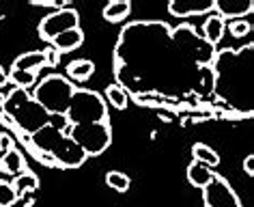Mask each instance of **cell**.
<instances>
[{
    "label": "cell",
    "instance_id": "cell-24",
    "mask_svg": "<svg viewBox=\"0 0 254 207\" xmlns=\"http://www.w3.org/2000/svg\"><path fill=\"white\" fill-rule=\"evenodd\" d=\"M11 149H13V138L9 134H0V153H9Z\"/></svg>",
    "mask_w": 254,
    "mask_h": 207
},
{
    "label": "cell",
    "instance_id": "cell-6",
    "mask_svg": "<svg viewBox=\"0 0 254 207\" xmlns=\"http://www.w3.org/2000/svg\"><path fill=\"white\" fill-rule=\"evenodd\" d=\"M202 203H205V207H241L237 192H235L231 184H228L224 177H220L218 173L202 188Z\"/></svg>",
    "mask_w": 254,
    "mask_h": 207
},
{
    "label": "cell",
    "instance_id": "cell-19",
    "mask_svg": "<svg viewBox=\"0 0 254 207\" xmlns=\"http://www.w3.org/2000/svg\"><path fill=\"white\" fill-rule=\"evenodd\" d=\"M11 186H13V190H15V194H17V199H20L24 192L37 190V186H39V179H37L33 173H22V175H17L15 181H13Z\"/></svg>",
    "mask_w": 254,
    "mask_h": 207
},
{
    "label": "cell",
    "instance_id": "cell-25",
    "mask_svg": "<svg viewBox=\"0 0 254 207\" xmlns=\"http://www.w3.org/2000/svg\"><path fill=\"white\" fill-rule=\"evenodd\" d=\"M43 52H46V59H48V67H56L59 65V52H56L54 48H50V50H43Z\"/></svg>",
    "mask_w": 254,
    "mask_h": 207
},
{
    "label": "cell",
    "instance_id": "cell-14",
    "mask_svg": "<svg viewBox=\"0 0 254 207\" xmlns=\"http://www.w3.org/2000/svg\"><path fill=\"white\" fill-rule=\"evenodd\" d=\"M213 171L209 166H205V164H200V162H192V164L188 166V181L192 186H196V188H205L209 181L213 179Z\"/></svg>",
    "mask_w": 254,
    "mask_h": 207
},
{
    "label": "cell",
    "instance_id": "cell-3",
    "mask_svg": "<svg viewBox=\"0 0 254 207\" xmlns=\"http://www.w3.org/2000/svg\"><path fill=\"white\" fill-rule=\"evenodd\" d=\"M75 86L71 84V80H67L65 76L52 73V76L43 78L39 84L35 86V102L48 112L50 117L56 119H65V112L69 108Z\"/></svg>",
    "mask_w": 254,
    "mask_h": 207
},
{
    "label": "cell",
    "instance_id": "cell-22",
    "mask_svg": "<svg viewBox=\"0 0 254 207\" xmlns=\"http://www.w3.org/2000/svg\"><path fill=\"white\" fill-rule=\"evenodd\" d=\"M17 203V194L9 181H0V207H11Z\"/></svg>",
    "mask_w": 254,
    "mask_h": 207
},
{
    "label": "cell",
    "instance_id": "cell-2",
    "mask_svg": "<svg viewBox=\"0 0 254 207\" xmlns=\"http://www.w3.org/2000/svg\"><path fill=\"white\" fill-rule=\"evenodd\" d=\"M4 112L11 117V121H13L17 128L28 132V134H35L37 130H41L43 125L52 123V119H54V117H50L24 89L11 91V95L7 97V102H4Z\"/></svg>",
    "mask_w": 254,
    "mask_h": 207
},
{
    "label": "cell",
    "instance_id": "cell-16",
    "mask_svg": "<svg viewBox=\"0 0 254 207\" xmlns=\"http://www.w3.org/2000/svg\"><path fill=\"white\" fill-rule=\"evenodd\" d=\"M224 30H226V24L220 15H209L205 20V26H202V33H205V39L209 43H218L222 37H224Z\"/></svg>",
    "mask_w": 254,
    "mask_h": 207
},
{
    "label": "cell",
    "instance_id": "cell-13",
    "mask_svg": "<svg viewBox=\"0 0 254 207\" xmlns=\"http://www.w3.org/2000/svg\"><path fill=\"white\" fill-rule=\"evenodd\" d=\"M24 168H26V162H24V155L17 151V149L13 147L9 153L2 155V160H0V171L7 173V175H22Z\"/></svg>",
    "mask_w": 254,
    "mask_h": 207
},
{
    "label": "cell",
    "instance_id": "cell-10",
    "mask_svg": "<svg viewBox=\"0 0 254 207\" xmlns=\"http://www.w3.org/2000/svg\"><path fill=\"white\" fill-rule=\"evenodd\" d=\"M82 43H84V33H82L80 26H78V28L65 30L63 35H59L56 39H52V48L59 54H65V52H73V50H78Z\"/></svg>",
    "mask_w": 254,
    "mask_h": 207
},
{
    "label": "cell",
    "instance_id": "cell-7",
    "mask_svg": "<svg viewBox=\"0 0 254 207\" xmlns=\"http://www.w3.org/2000/svg\"><path fill=\"white\" fill-rule=\"evenodd\" d=\"M80 24V15L78 11L73 9H61V11H54V13L46 15L39 24V37L52 43V39H56L59 35H63L65 30H71V28H78Z\"/></svg>",
    "mask_w": 254,
    "mask_h": 207
},
{
    "label": "cell",
    "instance_id": "cell-20",
    "mask_svg": "<svg viewBox=\"0 0 254 207\" xmlns=\"http://www.w3.org/2000/svg\"><path fill=\"white\" fill-rule=\"evenodd\" d=\"M9 80L17 86V89L26 91V89H30V86L37 82V73H33V71H20V69H11Z\"/></svg>",
    "mask_w": 254,
    "mask_h": 207
},
{
    "label": "cell",
    "instance_id": "cell-5",
    "mask_svg": "<svg viewBox=\"0 0 254 207\" xmlns=\"http://www.w3.org/2000/svg\"><path fill=\"white\" fill-rule=\"evenodd\" d=\"M65 134L84 151L86 158L101 155L112 142L110 123H82V125H67Z\"/></svg>",
    "mask_w": 254,
    "mask_h": 207
},
{
    "label": "cell",
    "instance_id": "cell-1",
    "mask_svg": "<svg viewBox=\"0 0 254 207\" xmlns=\"http://www.w3.org/2000/svg\"><path fill=\"white\" fill-rule=\"evenodd\" d=\"M30 140H33V145L39 149V151L52 155V158L65 168H78L84 164V160H86L84 151H82L71 138L65 134V130L59 128L56 123L43 125L41 130L30 134Z\"/></svg>",
    "mask_w": 254,
    "mask_h": 207
},
{
    "label": "cell",
    "instance_id": "cell-8",
    "mask_svg": "<svg viewBox=\"0 0 254 207\" xmlns=\"http://www.w3.org/2000/svg\"><path fill=\"white\" fill-rule=\"evenodd\" d=\"M213 9V0H173L168 4V11L175 17H190L202 15Z\"/></svg>",
    "mask_w": 254,
    "mask_h": 207
},
{
    "label": "cell",
    "instance_id": "cell-27",
    "mask_svg": "<svg viewBox=\"0 0 254 207\" xmlns=\"http://www.w3.org/2000/svg\"><path fill=\"white\" fill-rule=\"evenodd\" d=\"M7 82H9V73L2 69V65H0V86H4Z\"/></svg>",
    "mask_w": 254,
    "mask_h": 207
},
{
    "label": "cell",
    "instance_id": "cell-11",
    "mask_svg": "<svg viewBox=\"0 0 254 207\" xmlns=\"http://www.w3.org/2000/svg\"><path fill=\"white\" fill-rule=\"evenodd\" d=\"M48 67V59H46V52H26L22 56H17L13 61V67L11 69H20V71H33V73H39V69Z\"/></svg>",
    "mask_w": 254,
    "mask_h": 207
},
{
    "label": "cell",
    "instance_id": "cell-23",
    "mask_svg": "<svg viewBox=\"0 0 254 207\" xmlns=\"http://www.w3.org/2000/svg\"><path fill=\"white\" fill-rule=\"evenodd\" d=\"M250 24H248L246 20H237V22H231L228 24V33H231L233 37H244V35H248L250 33Z\"/></svg>",
    "mask_w": 254,
    "mask_h": 207
},
{
    "label": "cell",
    "instance_id": "cell-4",
    "mask_svg": "<svg viewBox=\"0 0 254 207\" xmlns=\"http://www.w3.org/2000/svg\"><path fill=\"white\" fill-rule=\"evenodd\" d=\"M67 125H82V123H104L108 121V108L99 93L88 89H75L65 112Z\"/></svg>",
    "mask_w": 254,
    "mask_h": 207
},
{
    "label": "cell",
    "instance_id": "cell-17",
    "mask_svg": "<svg viewBox=\"0 0 254 207\" xmlns=\"http://www.w3.org/2000/svg\"><path fill=\"white\" fill-rule=\"evenodd\" d=\"M192 155H194V162H200V164H205L209 168L220 164V155L215 153L211 147L202 145V142H196V145L192 147Z\"/></svg>",
    "mask_w": 254,
    "mask_h": 207
},
{
    "label": "cell",
    "instance_id": "cell-15",
    "mask_svg": "<svg viewBox=\"0 0 254 207\" xmlns=\"http://www.w3.org/2000/svg\"><path fill=\"white\" fill-rule=\"evenodd\" d=\"M129 11H131L129 0H112V2H108L106 9H104V20L112 22V24L123 22L125 17L129 15Z\"/></svg>",
    "mask_w": 254,
    "mask_h": 207
},
{
    "label": "cell",
    "instance_id": "cell-12",
    "mask_svg": "<svg viewBox=\"0 0 254 207\" xmlns=\"http://www.w3.org/2000/svg\"><path fill=\"white\" fill-rule=\"evenodd\" d=\"M95 73V65L93 61H86V59H78V61H71L67 65V80H75V82H84Z\"/></svg>",
    "mask_w": 254,
    "mask_h": 207
},
{
    "label": "cell",
    "instance_id": "cell-18",
    "mask_svg": "<svg viewBox=\"0 0 254 207\" xmlns=\"http://www.w3.org/2000/svg\"><path fill=\"white\" fill-rule=\"evenodd\" d=\"M106 99H108V104H112L114 108H119V110H125L127 108V104H129V97H127V93L123 86H119V84H110L106 89Z\"/></svg>",
    "mask_w": 254,
    "mask_h": 207
},
{
    "label": "cell",
    "instance_id": "cell-9",
    "mask_svg": "<svg viewBox=\"0 0 254 207\" xmlns=\"http://www.w3.org/2000/svg\"><path fill=\"white\" fill-rule=\"evenodd\" d=\"M213 9L218 11L215 15H220L222 20L224 17H239V20H244L246 15L252 13L254 4L250 0H215Z\"/></svg>",
    "mask_w": 254,
    "mask_h": 207
},
{
    "label": "cell",
    "instance_id": "cell-26",
    "mask_svg": "<svg viewBox=\"0 0 254 207\" xmlns=\"http://www.w3.org/2000/svg\"><path fill=\"white\" fill-rule=\"evenodd\" d=\"M244 171L248 177H252L254 175V155H246V160H244Z\"/></svg>",
    "mask_w": 254,
    "mask_h": 207
},
{
    "label": "cell",
    "instance_id": "cell-21",
    "mask_svg": "<svg viewBox=\"0 0 254 207\" xmlns=\"http://www.w3.org/2000/svg\"><path fill=\"white\" fill-rule=\"evenodd\" d=\"M106 184L108 188H112V190H117V192H127L129 190V177H127L125 173H121V171H110L106 175Z\"/></svg>",
    "mask_w": 254,
    "mask_h": 207
}]
</instances>
